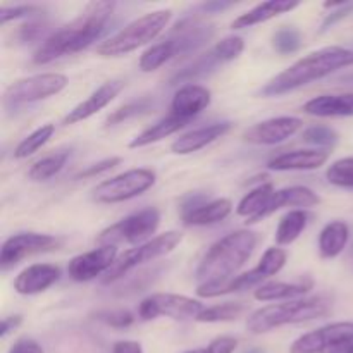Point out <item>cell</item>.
<instances>
[{"label": "cell", "mask_w": 353, "mask_h": 353, "mask_svg": "<svg viewBox=\"0 0 353 353\" xmlns=\"http://www.w3.org/2000/svg\"><path fill=\"white\" fill-rule=\"evenodd\" d=\"M233 210V203L228 199L209 200L207 203L200 205L193 212L183 216L186 226H210L226 219Z\"/></svg>", "instance_id": "d4e9b609"}, {"label": "cell", "mask_w": 353, "mask_h": 353, "mask_svg": "<svg viewBox=\"0 0 353 353\" xmlns=\"http://www.w3.org/2000/svg\"><path fill=\"white\" fill-rule=\"evenodd\" d=\"M114 9H116V2L88 3L74 21L41 41V45L33 54L34 64H50L64 55L76 54L90 47L93 41L102 37Z\"/></svg>", "instance_id": "6da1fadb"}, {"label": "cell", "mask_w": 353, "mask_h": 353, "mask_svg": "<svg viewBox=\"0 0 353 353\" xmlns=\"http://www.w3.org/2000/svg\"><path fill=\"white\" fill-rule=\"evenodd\" d=\"M214 33H216L214 24L203 23L199 19H185L176 24L165 41L171 45L174 57H178V55H186L199 50L207 41L212 40Z\"/></svg>", "instance_id": "9a60e30c"}, {"label": "cell", "mask_w": 353, "mask_h": 353, "mask_svg": "<svg viewBox=\"0 0 353 353\" xmlns=\"http://www.w3.org/2000/svg\"><path fill=\"white\" fill-rule=\"evenodd\" d=\"M353 341V323H334L302 334L293 341L290 353H326L336 345Z\"/></svg>", "instance_id": "5bb4252c"}, {"label": "cell", "mask_w": 353, "mask_h": 353, "mask_svg": "<svg viewBox=\"0 0 353 353\" xmlns=\"http://www.w3.org/2000/svg\"><path fill=\"white\" fill-rule=\"evenodd\" d=\"M312 288L310 281H300V283H281V281H271L262 283L257 286L254 292L255 300L259 302H276V300H290L296 299V296L305 295L309 290Z\"/></svg>", "instance_id": "4316f807"}, {"label": "cell", "mask_w": 353, "mask_h": 353, "mask_svg": "<svg viewBox=\"0 0 353 353\" xmlns=\"http://www.w3.org/2000/svg\"><path fill=\"white\" fill-rule=\"evenodd\" d=\"M210 100H212V95L205 86L193 85V83L183 85L172 97L171 112L169 114L190 123L193 117L199 116L210 105Z\"/></svg>", "instance_id": "ac0fdd59"}, {"label": "cell", "mask_w": 353, "mask_h": 353, "mask_svg": "<svg viewBox=\"0 0 353 353\" xmlns=\"http://www.w3.org/2000/svg\"><path fill=\"white\" fill-rule=\"evenodd\" d=\"M205 307L195 299L176 293H154L147 296L138 305V316L143 321L157 319V317H169L174 321L195 319L203 312Z\"/></svg>", "instance_id": "8fae6325"}, {"label": "cell", "mask_w": 353, "mask_h": 353, "mask_svg": "<svg viewBox=\"0 0 353 353\" xmlns=\"http://www.w3.org/2000/svg\"><path fill=\"white\" fill-rule=\"evenodd\" d=\"M112 353H143V348L138 341H130V340H124V341H117L114 345Z\"/></svg>", "instance_id": "c3c4849f"}, {"label": "cell", "mask_w": 353, "mask_h": 353, "mask_svg": "<svg viewBox=\"0 0 353 353\" xmlns=\"http://www.w3.org/2000/svg\"><path fill=\"white\" fill-rule=\"evenodd\" d=\"M303 112L316 117H353V93L319 95L303 105Z\"/></svg>", "instance_id": "603a6c76"}, {"label": "cell", "mask_w": 353, "mask_h": 353, "mask_svg": "<svg viewBox=\"0 0 353 353\" xmlns=\"http://www.w3.org/2000/svg\"><path fill=\"white\" fill-rule=\"evenodd\" d=\"M350 238V228L343 221L326 224L319 234V254L323 259H334L345 250Z\"/></svg>", "instance_id": "484cf974"}, {"label": "cell", "mask_w": 353, "mask_h": 353, "mask_svg": "<svg viewBox=\"0 0 353 353\" xmlns=\"http://www.w3.org/2000/svg\"><path fill=\"white\" fill-rule=\"evenodd\" d=\"M231 128H233V124L230 121H223V123H214L209 126L199 128V130L188 131V133L181 134L178 140L172 141L171 152L178 155H188L202 150L207 145L214 143L221 137H224Z\"/></svg>", "instance_id": "ffe728a7"}, {"label": "cell", "mask_w": 353, "mask_h": 353, "mask_svg": "<svg viewBox=\"0 0 353 353\" xmlns=\"http://www.w3.org/2000/svg\"><path fill=\"white\" fill-rule=\"evenodd\" d=\"M319 202V195L310 188H307V186H290V188L276 190L274 195L271 196L269 203L265 205V209L255 219V223L265 219L271 214L278 212L283 207H303V209H309V207H316Z\"/></svg>", "instance_id": "7402d4cb"}, {"label": "cell", "mask_w": 353, "mask_h": 353, "mask_svg": "<svg viewBox=\"0 0 353 353\" xmlns=\"http://www.w3.org/2000/svg\"><path fill=\"white\" fill-rule=\"evenodd\" d=\"M183 241V234L179 231H168L164 234H159L154 240L147 241V243L140 245L137 248L126 250L123 255H119L116 264L109 269L105 276L102 278L103 285L109 283L119 281L130 271L137 269L138 265L147 264V262H154L157 259L164 257V255L171 254L176 247Z\"/></svg>", "instance_id": "8992f818"}, {"label": "cell", "mask_w": 353, "mask_h": 353, "mask_svg": "<svg viewBox=\"0 0 353 353\" xmlns=\"http://www.w3.org/2000/svg\"><path fill=\"white\" fill-rule=\"evenodd\" d=\"M9 353H43V348L34 340L24 336L14 341L12 347L9 348Z\"/></svg>", "instance_id": "bcb514c9"}, {"label": "cell", "mask_w": 353, "mask_h": 353, "mask_svg": "<svg viewBox=\"0 0 353 353\" xmlns=\"http://www.w3.org/2000/svg\"><path fill=\"white\" fill-rule=\"evenodd\" d=\"M330 159L327 150L307 148V150H292L276 155L268 162L271 171H312L324 165Z\"/></svg>", "instance_id": "44dd1931"}, {"label": "cell", "mask_w": 353, "mask_h": 353, "mask_svg": "<svg viewBox=\"0 0 353 353\" xmlns=\"http://www.w3.org/2000/svg\"><path fill=\"white\" fill-rule=\"evenodd\" d=\"M159 272L152 271V272H141V274H137L133 279L126 283V285L121 288V295H130V293H138L147 290L148 286L154 285V281L157 279Z\"/></svg>", "instance_id": "ab89813d"}, {"label": "cell", "mask_w": 353, "mask_h": 353, "mask_svg": "<svg viewBox=\"0 0 353 353\" xmlns=\"http://www.w3.org/2000/svg\"><path fill=\"white\" fill-rule=\"evenodd\" d=\"M159 224H161V212L155 207H148L105 228L97 236V241L100 245H114V247L117 243H141L157 231Z\"/></svg>", "instance_id": "ba28073f"}, {"label": "cell", "mask_w": 353, "mask_h": 353, "mask_svg": "<svg viewBox=\"0 0 353 353\" xmlns=\"http://www.w3.org/2000/svg\"><path fill=\"white\" fill-rule=\"evenodd\" d=\"M154 107V100L150 97H141V99L133 100V102L126 103V105L119 107L117 110H114L105 121V126H116V124L123 123V121L130 119V117H137L140 114L148 112V110Z\"/></svg>", "instance_id": "e575fe53"}, {"label": "cell", "mask_w": 353, "mask_h": 353, "mask_svg": "<svg viewBox=\"0 0 353 353\" xmlns=\"http://www.w3.org/2000/svg\"><path fill=\"white\" fill-rule=\"evenodd\" d=\"M124 85H126V83H124L123 79H110V81H105L102 86H99L88 99L79 102L74 109L69 110V114L64 117L62 124L69 126V124L81 123V121L95 116L97 112L105 109V107L123 92Z\"/></svg>", "instance_id": "e0dca14e"}, {"label": "cell", "mask_w": 353, "mask_h": 353, "mask_svg": "<svg viewBox=\"0 0 353 353\" xmlns=\"http://www.w3.org/2000/svg\"><path fill=\"white\" fill-rule=\"evenodd\" d=\"M245 312V305L240 302H226L221 305L207 307L203 312L196 317L199 323H228L234 321Z\"/></svg>", "instance_id": "836d02e7"}, {"label": "cell", "mask_w": 353, "mask_h": 353, "mask_svg": "<svg viewBox=\"0 0 353 353\" xmlns=\"http://www.w3.org/2000/svg\"><path fill=\"white\" fill-rule=\"evenodd\" d=\"M185 353H207L205 348H199V350H190V352H185Z\"/></svg>", "instance_id": "f5cc1de1"}, {"label": "cell", "mask_w": 353, "mask_h": 353, "mask_svg": "<svg viewBox=\"0 0 353 353\" xmlns=\"http://www.w3.org/2000/svg\"><path fill=\"white\" fill-rule=\"evenodd\" d=\"M155 172L152 169H131V171L105 179L93 190V200L99 203H121L140 196L155 185Z\"/></svg>", "instance_id": "30bf717a"}, {"label": "cell", "mask_w": 353, "mask_h": 353, "mask_svg": "<svg viewBox=\"0 0 353 353\" xmlns=\"http://www.w3.org/2000/svg\"><path fill=\"white\" fill-rule=\"evenodd\" d=\"M116 261L117 248L114 245H102L95 250L72 257L68 264V274L72 281H92L99 276H105Z\"/></svg>", "instance_id": "4fadbf2b"}, {"label": "cell", "mask_w": 353, "mask_h": 353, "mask_svg": "<svg viewBox=\"0 0 353 353\" xmlns=\"http://www.w3.org/2000/svg\"><path fill=\"white\" fill-rule=\"evenodd\" d=\"M302 126L303 123L299 117H271L245 130L243 140L252 145H278L292 138Z\"/></svg>", "instance_id": "2e32d148"}, {"label": "cell", "mask_w": 353, "mask_h": 353, "mask_svg": "<svg viewBox=\"0 0 353 353\" xmlns=\"http://www.w3.org/2000/svg\"><path fill=\"white\" fill-rule=\"evenodd\" d=\"M286 259H288V254H286V250H283V248H279V247L278 248L276 247L268 248V250L264 252V255H262V259H261V262H259L257 268H254L252 271L245 272L252 288L257 285L261 286L264 279L278 274V272L285 268Z\"/></svg>", "instance_id": "f546056e"}, {"label": "cell", "mask_w": 353, "mask_h": 353, "mask_svg": "<svg viewBox=\"0 0 353 353\" xmlns=\"http://www.w3.org/2000/svg\"><path fill=\"white\" fill-rule=\"evenodd\" d=\"M303 141L312 143L316 147H334L338 143V133L327 126H310L303 131Z\"/></svg>", "instance_id": "74e56055"}, {"label": "cell", "mask_w": 353, "mask_h": 353, "mask_svg": "<svg viewBox=\"0 0 353 353\" xmlns=\"http://www.w3.org/2000/svg\"><path fill=\"white\" fill-rule=\"evenodd\" d=\"M186 121L183 119H178V117L171 116L169 114L168 117H164V119H161L159 123H155L154 126L147 128L145 131H141L138 137H134L133 140H131L130 143V148H141V147H147V145H152V143H157V141L164 140V138L171 137V134L178 133L181 128L186 126Z\"/></svg>", "instance_id": "4dcf8cb0"}, {"label": "cell", "mask_w": 353, "mask_h": 353, "mask_svg": "<svg viewBox=\"0 0 353 353\" xmlns=\"http://www.w3.org/2000/svg\"><path fill=\"white\" fill-rule=\"evenodd\" d=\"M238 347V340L233 336H219L207 345V353H233Z\"/></svg>", "instance_id": "ee69618b"}, {"label": "cell", "mask_w": 353, "mask_h": 353, "mask_svg": "<svg viewBox=\"0 0 353 353\" xmlns=\"http://www.w3.org/2000/svg\"><path fill=\"white\" fill-rule=\"evenodd\" d=\"M40 12V7L37 6H16V7H3L0 12V21L7 24L9 21L23 19V17H31Z\"/></svg>", "instance_id": "60d3db41"}, {"label": "cell", "mask_w": 353, "mask_h": 353, "mask_svg": "<svg viewBox=\"0 0 353 353\" xmlns=\"http://www.w3.org/2000/svg\"><path fill=\"white\" fill-rule=\"evenodd\" d=\"M68 159L69 150L54 152V154L47 155V157L34 162L30 168V171H28V178H30L31 181H47V179L54 178L55 174H59V172L64 169Z\"/></svg>", "instance_id": "1f68e13d"}, {"label": "cell", "mask_w": 353, "mask_h": 353, "mask_svg": "<svg viewBox=\"0 0 353 353\" xmlns=\"http://www.w3.org/2000/svg\"><path fill=\"white\" fill-rule=\"evenodd\" d=\"M353 65V50L345 47H324L299 59L261 90L262 97H279L323 79L338 69Z\"/></svg>", "instance_id": "7a4b0ae2"}, {"label": "cell", "mask_w": 353, "mask_h": 353, "mask_svg": "<svg viewBox=\"0 0 353 353\" xmlns=\"http://www.w3.org/2000/svg\"><path fill=\"white\" fill-rule=\"evenodd\" d=\"M68 76L61 74V72H43V74L17 79L12 85L7 86L6 93H3V107L17 109L26 103L50 99V97L61 93L68 86Z\"/></svg>", "instance_id": "52a82bcc"}, {"label": "cell", "mask_w": 353, "mask_h": 353, "mask_svg": "<svg viewBox=\"0 0 353 353\" xmlns=\"http://www.w3.org/2000/svg\"><path fill=\"white\" fill-rule=\"evenodd\" d=\"M23 323V317L21 316H9V317H3L2 324H0V338H6L7 334L12 333L14 330L21 326Z\"/></svg>", "instance_id": "7dc6e473"}, {"label": "cell", "mask_w": 353, "mask_h": 353, "mask_svg": "<svg viewBox=\"0 0 353 353\" xmlns=\"http://www.w3.org/2000/svg\"><path fill=\"white\" fill-rule=\"evenodd\" d=\"M245 50V41L241 37H226L221 41H217L210 50L196 57L192 64L185 65L181 71L176 72L171 78V85H178V83H190L193 79L205 78L210 72L216 71L219 65L228 64V62L234 61L241 55Z\"/></svg>", "instance_id": "9c48e42d"}, {"label": "cell", "mask_w": 353, "mask_h": 353, "mask_svg": "<svg viewBox=\"0 0 353 353\" xmlns=\"http://www.w3.org/2000/svg\"><path fill=\"white\" fill-rule=\"evenodd\" d=\"M326 178L331 185L338 186V188L353 190V157H345L333 162L327 168Z\"/></svg>", "instance_id": "d590c367"}, {"label": "cell", "mask_w": 353, "mask_h": 353, "mask_svg": "<svg viewBox=\"0 0 353 353\" xmlns=\"http://www.w3.org/2000/svg\"><path fill=\"white\" fill-rule=\"evenodd\" d=\"M61 279V269L54 264H33L17 274L14 279L16 293L24 296L38 295L50 288Z\"/></svg>", "instance_id": "d6986e66"}, {"label": "cell", "mask_w": 353, "mask_h": 353, "mask_svg": "<svg viewBox=\"0 0 353 353\" xmlns=\"http://www.w3.org/2000/svg\"><path fill=\"white\" fill-rule=\"evenodd\" d=\"M121 164V157H109V159H103V161L97 162V164L93 165H88V168L85 169V171L79 172L78 176H76V179H86V178H95V176H100L103 174V172L110 171V169H114L116 165Z\"/></svg>", "instance_id": "b9f144b4"}, {"label": "cell", "mask_w": 353, "mask_h": 353, "mask_svg": "<svg viewBox=\"0 0 353 353\" xmlns=\"http://www.w3.org/2000/svg\"><path fill=\"white\" fill-rule=\"evenodd\" d=\"M326 353H353V341H347V343L336 345V347L330 348Z\"/></svg>", "instance_id": "f907efd6"}, {"label": "cell", "mask_w": 353, "mask_h": 353, "mask_svg": "<svg viewBox=\"0 0 353 353\" xmlns=\"http://www.w3.org/2000/svg\"><path fill=\"white\" fill-rule=\"evenodd\" d=\"M171 17V9H161L145 14L124 26L121 31H117L109 40L102 41L97 47V54L102 57H123L130 52L138 50L143 45L154 41L165 30Z\"/></svg>", "instance_id": "5b68a950"}, {"label": "cell", "mask_w": 353, "mask_h": 353, "mask_svg": "<svg viewBox=\"0 0 353 353\" xmlns=\"http://www.w3.org/2000/svg\"><path fill=\"white\" fill-rule=\"evenodd\" d=\"M55 133V126L54 124H43L38 130H34L33 133L28 134L23 141L16 147L14 150V157L16 159H28L30 155H33L34 152L40 150L45 143L52 138V134Z\"/></svg>", "instance_id": "d6a6232c"}, {"label": "cell", "mask_w": 353, "mask_h": 353, "mask_svg": "<svg viewBox=\"0 0 353 353\" xmlns=\"http://www.w3.org/2000/svg\"><path fill=\"white\" fill-rule=\"evenodd\" d=\"M272 47L278 54L290 55L295 54L300 47H302V37L300 31L292 26H283L272 37Z\"/></svg>", "instance_id": "8d00e7d4"}, {"label": "cell", "mask_w": 353, "mask_h": 353, "mask_svg": "<svg viewBox=\"0 0 353 353\" xmlns=\"http://www.w3.org/2000/svg\"><path fill=\"white\" fill-rule=\"evenodd\" d=\"M333 303L326 296L292 300L285 303H272L255 310L248 316L247 330L252 334H264L286 324L309 323L314 319H323L330 316Z\"/></svg>", "instance_id": "277c9868"}, {"label": "cell", "mask_w": 353, "mask_h": 353, "mask_svg": "<svg viewBox=\"0 0 353 353\" xmlns=\"http://www.w3.org/2000/svg\"><path fill=\"white\" fill-rule=\"evenodd\" d=\"M245 353H265L262 348H250V350H247Z\"/></svg>", "instance_id": "816d5d0a"}, {"label": "cell", "mask_w": 353, "mask_h": 353, "mask_svg": "<svg viewBox=\"0 0 353 353\" xmlns=\"http://www.w3.org/2000/svg\"><path fill=\"white\" fill-rule=\"evenodd\" d=\"M310 216L305 209H295L290 210L281 221H279L278 228H276L274 240L279 247H285V245H292L293 241L299 240L300 234L305 231V228L309 226Z\"/></svg>", "instance_id": "f1b7e54d"}, {"label": "cell", "mask_w": 353, "mask_h": 353, "mask_svg": "<svg viewBox=\"0 0 353 353\" xmlns=\"http://www.w3.org/2000/svg\"><path fill=\"white\" fill-rule=\"evenodd\" d=\"M45 31H47V24L33 21V23H28L21 28L19 40L24 41V43H26V41H34V40H38V38L43 37Z\"/></svg>", "instance_id": "f6af8a7d"}, {"label": "cell", "mask_w": 353, "mask_h": 353, "mask_svg": "<svg viewBox=\"0 0 353 353\" xmlns=\"http://www.w3.org/2000/svg\"><path fill=\"white\" fill-rule=\"evenodd\" d=\"M300 2H290V0H271V2H262L250 9L248 12L241 14L236 19L231 23L233 30H245V28H252L255 24L268 23L269 19L281 16V14L290 12V10L296 9Z\"/></svg>", "instance_id": "cb8c5ba5"}, {"label": "cell", "mask_w": 353, "mask_h": 353, "mask_svg": "<svg viewBox=\"0 0 353 353\" xmlns=\"http://www.w3.org/2000/svg\"><path fill=\"white\" fill-rule=\"evenodd\" d=\"M234 2H207L200 6V9L207 14H212V12H223V10L230 9L233 7Z\"/></svg>", "instance_id": "681fc988"}, {"label": "cell", "mask_w": 353, "mask_h": 353, "mask_svg": "<svg viewBox=\"0 0 353 353\" xmlns=\"http://www.w3.org/2000/svg\"><path fill=\"white\" fill-rule=\"evenodd\" d=\"M274 186L272 183H262L257 188H254L252 192H248L243 199L240 200L236 207V214L240 217L247 219V224H255V219L261 216L262 210L265 209V205L269 203L271 196L274 195Z\"/></svg>", "instance_id": "83f0119b"}, {"label": "cell", "mask_w": 353, "mask_h": 353, "mask_svg": "<svg viewBox=\"0 0 353 353\" xmlns=\"http://www.w3.org/2000/svg\"><path fill=\"white\" fill-rule=\"evenodd\" d=\"M95 317L102 323H105L107 326L116 327V330H126L131 324L134 323V317L130 310H102V312H97Z\"/></svg>", "instance_id": "f35d334b"}, {"label": "cell", "mask_w": 353, "mask_h": 353, "mask_svg": "<svg viewBox=\"0 0 353 353\" xmlns=\"http://www.w3.org/2000/svg\"><path fill=\"white\" fill-rule=\"evenodd\" d=\"M353 12V2H347L343 7H340V9H334L331 10L330 14L326 16V19L323 21V24H321V33H326L330 28H333L334 24L340 23L341 19H345V17H348L350 14Z\"/></svg>", "instance_id": "7bdbcfd3"}, {"label": "cell", "mask_w": 353, "mask_h": 353, "mask_svg": "<svg viewBox=\"0 0 353 353\" xmlns=\"http://www.w3.org/2000/svg\"><path fill=\"white\" fill-rule=\"evenodd\" d=\"M257 241V233L250 230H238L216 241L196 268L200 285L233 278L252 257Z\"/></svg>", "instance_id": "3957f363"}, {"label": "cell", "mask_w": 353, "mask_h": 353, "mask_svg": "<svg viewBox=\"0 0 353 353\" xmlns=\"http://www.w3.org/2000/svg\"><path fill=\"white\" fill-rule=\"evenodd\" d=\"M352 261H353V250H352Z\"/></svg>", "instance_id": "db71d44e"}, {"label": "cell", "mask_w": 353, "mask_h": 353, "mask_svg": "<svg viewBox=\"0 0 353 353\" xmlns=\"http://www.w3.org/2000/svg\"><path fill=\"white\" fill-rule=\"evenodd\" d=\"M62 243L64 241L61 238L52 236V234L17 233L3 241L2 250H0V265L3 269H9L31 255L57 250L62 247Z\"/></svg>", "instance_id": "7c38bea8"}]
</instances>
